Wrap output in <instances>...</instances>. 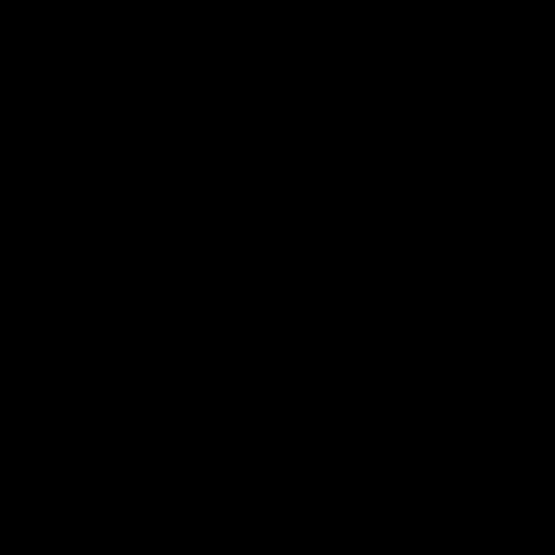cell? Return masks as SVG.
Wrapping results in <instances>:
<instances>
[]
</instances>
